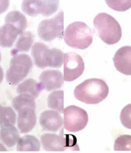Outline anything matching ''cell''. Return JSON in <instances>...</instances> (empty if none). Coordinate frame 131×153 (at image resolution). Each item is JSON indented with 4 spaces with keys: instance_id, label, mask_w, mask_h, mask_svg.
<instances>
[{
    "instance_id": "6da1fadb",
    "label": "cell",
    "mask_w": 131,
    "mask_h": 153,
    "mask_svg": "<svg viewBox=\"0 0 131 153\" xmlns=\"http://www.w3.org/2000/svg\"><path fill=\"white\" fill-rule=\"evenodd\" d=\"M109 88L107 83L99 78H90L77 85L74 90L75 98L86 104H98L108 96Z\"/></svg>"
},
{
    "instance_id": "7a4b0ae2",
    "label": "cell",
    "mask_w": 131,
    "mask_h": 153,
    "mask_svg": "<svg viewBox=\"0 0 131 153\" xmlns=\"http://www.w3.org/2000/svg\"><path fill=\"white\" fill-rule=\"evenodd\" d=\"M93 23L99 37L106 44L113 45L120 40L122 36L121 26L111 15L105 13H99Z\"/></svg>"
},
{
    "instance_id": "3957f363",
    "label": "cell",
    "mask_w": 131,
    "mask_h": 153,
    "mask_svg": "<svg viewBox=\"0 0 131 153\" xmlns=\"http://www.w3.org/2000/svg\"><path fill=\"white\" fill-rule=\"evenodd\" d=\"M93 31L82 22H74L70 24L64 32V39L69 47L85 50L89 47L93 41Z\"/></svg>"
},
{
    "instance_id": "277c9868",
    "label": "cell",
    "mask_w": 131,
    "mask_h": 153,
    "mask_svg": "<svg viewBox=\"0 0 131 153\" xmlns=\"http://www.w3.org/2000/svg\"><path fill=\"white\" fill-rule=\"evenodd\" d=\"M32 56L34 64L40 69L46 67L53 68H60L64 62V53L58 48L49 47L45 44L38 42L32 48Z\"/></svg>"
},
{
    "instance_id": "5b68a950",
    "label": "cell",
    "mask_w": 131,
    "mask_h": 153,
    "mask_svg": "<svg viewBox=\"0 0 131 153\" xmlns=\"http://www.w3.org/2000/svg\"><path fill=\"white\" fill-rule=\"evenodd\" d=\"M33 68L30 57L26 54L14 56L6 73V80L11 85H17L27 76Z\"/></svg>"
},
{
    "instance_id": "8992f818",
    "label": "cell",
    "mask_w": 131,
    "mask_h": 153,
    "mask_svg": "<svg viewBox=\"0 0 131 153\" xmlns=\"http://www.w3.org/2000/svg\"><path fill=\"white\" fill-rule=\"evenodd\" d=\"M64 13L60 11L54 17L42 20L39 24L38 33L43 41L49 42L64 37Z\"/></svg>"
},
{
    "instance_id": "52a82bcc",
    "label": "cell",
    "mask_w": 131,
    "mask_h": 153,
    "mask_svg": "<svg viewBox=\"0 0 131 153\" xmlns=\"http://www.w3.org/2000/svg\"><path fill=\"white\" fill-rule=\"evenodd\" d=\"M40 143L46 151H64L67 148L76 149V138L73 135L64 134L63 128L60 134L44 133L40 136Z\"/></svg>"
},
{
    "instance_id": "ba28073f",
    "label": "cell",
    "mask_w": 131,
    "mask_h": 153,
    "mask_svg": "<svg viewBox=\"0 0 131 153\" xmlns=\"http://www.w3.org/2000/svg\"><path fill=\"white\" fill-rule=\"evenodd\" d=\"M63 114L64 128L71 132L82 130L89 120L86 111L76 105H70L64 108Z\"/></svg>"
},
{
    "instance_id": "9c48e42d",
    "label": "cell",
    "mask_w": 131,
    "mask_h": 153,
    "mask_svg": "<svg viewBox=\"0 0 131 153\" xmlns=\"http://www.w3.org/2000/svg\"><path fill=\"white\" fill-rule=\"evenodd\" d=\"M59 4V0H23L21 10L31 17H36L39 14L49 17L57 11Z\"/></svg>"
},
{
    "instance_id": "30bf717a",
    "label": "cell",
    "mask_w": 131,
    "mask_h": 153,
    "mask_svg": "<svg viewBox=\"0 0 131 153\" xmlns=\"http://www.w3.org/2000/svg\"><path fill=\"white\" fill-rule=\"evenodd\" d=\"M85 69L82 57L75 52L64 54V80L73 81L82 75Z\"/></svg>"
},
{
    "instance_id": "8fae6325",
    "label": "cell",
    "mask_w": 131,
    "mask_h": 153,
    "mask_svg": "<svg viewBox=\"0 0 131 153\" xmlns=\"http://www.w3.org/2000/svg\"><path fill=\"white\" fill-rule=\"evenodd\" d=\"M113 60L117 71L125 75H131V46H123L118 49Z\"/></svg>"
},
{
    "instance_id": "7c38bea8",
    "label": "cell",
    "mask_w": 131,
    "mask_h": 153,
    "mask_svg": "<svg viewBox=\"0 0 131 153\" xmlns=\"http://www.w3.org/2000/svg\"><path fill=\"white\" fill-rule=\"evenodd\" d=\"M39 124L45 131L56 132L63 127V119L57 111L46 110L39 117Z\"/></svg>"
},
{
    "instance_id": "4fadbf2b",
    "label": "cell",
    "mask_w": 131,
    "mask_h": 153,
    "mask_svg": "<svg viewBox=\"0 0 131 153\" xmlns=\"http://www.w3.org/2000/svg\"><path fill=\"white\" fill-rule=\"evenodd\" d=\"M39 81L44 85L47 91L61 88L64 83V76L61 71L56 69H47L39 76Z\"/></svg>"
},
{
    "instance_id": "5bb4252c",
    "label": "cell",
    "mask_w": 131,
    "mask_h": 153,
    "mask_svg": "<svg viewBox=\"0 0 131 153\" xmlns=\"http://www.w3.org/2000/svg\"><path fill=\"white\" fill-rule=\"evenodd\" d=\"M17 117V126L21 133L30 132L36 124V115L35 110L30 108H24L20 109Z\"/></svg>"
},
{
    "instance_id": "9a60e30c",
    "label": "cell",
    "mask_w": 131,
    "mask_h": 153,
    "mask_svg": "<svg viewBox=\"0 0 131 153\" xmlns=\"http://www.w3.org/2000/svg\"><path fill=\"white\" fill-rule=\"evenodd\" d=\"M44 88L45 87L42 82H38L34 79L29 78L18 85L16 91L19 94H30L35 99Z\"/></svg>"
},
{
    "instance_id": "2e32d148",
    "label": "cell",
    "mask_w": 131,
    "mask_h": 153,
    "mask_svg": "<svg viewBox=\"0 0 131 153\" xmlns=\"http://www.w3.org/2000/svg\"><path fill=\"white\" fill-rule=\"evenodd\" d=\"M20 139L18 130L14 125L3 126L0 129V140L7 148H12L17 145Z\"/></svg>"
},
{
    "instance_id": "e0dca14e",
    "label": "cell",
    "mask_w": 131,
    "mask_h": 153,
    "mask_svg": "<svg viewBox=\"0 0 131 153\" xmlns=\"http://www.w3.org/2000/svg\"><path fill=\"white\" fill-rule=\"evenodd\" d=\"M18 35L16 27L11 24L5 23L0 27V46L4 48L11 47Z\"/></svg>"
},
{
    "instance_id": "ac0fdd59",
    "label": "cell",
    "mask_w": 131,
    "mask_h": 153,
    "mask_svg": "<svg viewBox=\"0 0 131 153\" xmlns=\"http://www.w3.org/2000/svg\"><path fill=\"white\" fill-rule=\"evenodd\" d=\"M40 143L33 135H24L20 137L17 143L16 149L18 151H39Z\"/></svg>"
},
{
    "instance_id": "d6986e66",
    "label": "cell",
    "mask_w": 131,
    "mask_h": 153,
    "mask_svg": "<svg viewBox=\"0 0 131 153\" xmlns=\"http://www.w3.org/2000/svg\"><path fill=\"white\" fill-rule=\"evenodd\" d=\"M20 35L15 44V47L11 51V54L13 56L19 52L29 51L33 42L34 36L30 32H23Z\"/></svg>"
},
{
    "instance_id": "ffe728a7",
    "label": "cell",
    "mask_w": 131,
    "mask_h": 153,
    "mask_svg": "<svg viewBox=\"0 0 131 153\" xmlns=\"http://www.w3.org/2000/svg\"><path fill=\"white\" fill-rule=\"evenodd\" d=\"M27 22L25 16L17 10L10 11L5 18V23L11 24L16 27L20 35L24 32L27 27Z\"/></svg>"
},
{
    "instance_id": "44dd1931",
    "label": "cell",
    "mask_w": 131,
    "mask_h": 153,
    "mask_svg": "<svg viewBox=\"0 0 131 153\" xmlns=\"http://www.w3.org/2000/svg\"><path fill=\"white\" fill-rule=\"evenodd\" d=\"M48 106L59 113L64 112V91L57 90L51 92L47 98Z\"/></svg>"
},
{
    "instance_id": "7402d4cb",
    "label": "cell",
    "mask_w": 131,
    "mask_h": 153,
    "mask_svg": "<svg viewBox=\"0 0 131 153\" xmlns=\"http://www.w3.org/2000/svg\"><path fill=\"white\" fill-rule=\"evenodd\" d=\"M12 106L17 112L24 108H30L36 110L35 99L27 94H21L15 96L12 100Z\"/></svg>"
},
{
    "instance_id": "603a6c76",
    "label": "cell",
    "mask_w": 131,
    "mask_h": 153,
    "mask_svg": "<svg viewBox=\"0 0 131 153\" xmlns=\"http://www.w3.org/2000/svg\"><path fill=\"white\" fill-rule=\"evenodd\" d=\"M17 116L13 109L9 106L0 108V127L15 124Z\"/></svg>"
},
{
    "instance_id": "cb8c5ba5",
    "label": "cell",
    "mask_w": 131,
    "mask_h": 153,
    "mask_svg": "<svg viewBox=\"0 0 131 153\" xmlns=\"http://www.w3.org/2000/svg\"><path fill=\"white\" fill-rule=\"evenodd\" d=\"M114 151H131V135L123 134L114 141Z\"/></svg>"
},
{
    "instance_id": "d4e9b609",
    "label": "cell",
    "mask_w": 131,
    "mask_h": 153,
    "mask_svg": "<svg viewBox=\"0 0 131 153\" xmlns=\"http://www.w3.org/2000/svg\"><path fill=\"white\" fill-rule=\"evenodd\" d=\"M111 9L120 12L127 11L131 8V0H105Z\"/></svg>"
},
{
    "instance_id": "484cf974",
    "label": "cell",
    "mask_w": 131,
    "mask_h": 153,
    "mask_svg": "<svg viewBox=\"0 0 131 153\" xmlns=\"http://www.w3.org/2000/svg\"><path fill=\"white\" fill-rule=\"evenodd\" d=\"M120 120L124 127L131 130V103L126 105L121 109Z\"/></svg>"
},
{
    "instance_id": "4316f807",
    "label": "cell",
    "mask_w": 131,
    "mask_h": 153,
    "mask_svg": "<svg viewBox=\"0 0 131 153\" xmlns=\"http://www.w3.org/2000/svg\"><path fill=\"white\" fill-rule=\"evenodd\" d=\"M10 5V0H0V14L5 12Z\"/></svg>"
},
{
    "instance_id": "83f0119b",
    "label": "cell",
    "mask_w": 131,
    "mask_h": 153,
    "mask_svg": "<svg viewBox=\"0 0 131 153\" xmlns=\"http://www.w3.org/2000/svg\"><path fill=\"white\" fill-rule=\"evenodd\" d=\"M3 78H4V72L2 68L0 66V84L2 81Z\"/></svg>"
},
{
    "instance_id": "f1b7e54d",
    "label": "cell",
    "mask_w": 131,
    "mask_h": 153,
    "mask_svg": "<svg viewBox=\"0 0 131 153\" xmlns=\"http://www.w3.org/2000/svg\"><path fill=\"white\" fill-rule=\"evenodd\" d=\"M0 151H7L6 147L0 142Z\"/></svg>"
},
{
    "instance_id": "f546056e",
    "label": "cell",
    "mask_w": 131,
    "mask_h": 153,
    "mask_svg": "<svg viewBox=\"0 0 131 153\" xmlns=\"http://www.w3.org/2000/svg\"><path fill=\"white\" fill-rule=\"evenodd\" d=\"M1 53H0V62H1Z\"/></svg>"
},
{
    "instance_id": "4dcf8cb0",
    "label": "cell",
    "mask_w": 131,
    "mask_h": 153,
    "mask_svg": "<svg viewBox=\"0 0 131 153\" xmlns=\"http://www.w3.org/2000/svg\"><path fill=\"white\" fill-rule=\"evenodd\" d=\"M1 106H1V105H0V108H1Z\"/></svg>"
}]
</instances>
